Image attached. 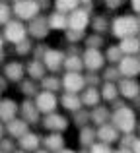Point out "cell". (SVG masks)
<instances>
[{"label": "cell", "mask_w": 140, "mask_h": 153, "mask_svg": "<svg viewBox=\"0 0 140 153\" xmlns=\"http://www.w3.org/2000/svg\"><path fill=\"white\" fill-rule=\"evenodd\" d=\"M27 33H29V29H27V27L23 25V22H19V19H12V22H8L6 25H4V31H2L6 43H10L12 47L18 45V43H22V41H25Z\"/></svg>", "instance_id": "6da1fadb"}, {"label": "cell", "mask_w": 140, "mask_h": 153, "mask_svg": "<svg viewBox=\"0 0 140 153\" xmlns=\"http://www.w3.org/2000/svg\"><path fill=\"white\" fill-rule=\"evenodd\" d=\"M2 76L8 79L10 83H22L27 76V70H25V64L19 62V60H8L2 68Z\"/></svg>", "instance_id": "7a4b0ae2"}, {"label": "cell", "mask_w": 140, "mask_h": 153, "mask_svg": "<svg viewBox=\"0 0 140 153\" xmlns=\"http://www.w3.org/2000/svg\"><path fill=\"white\" fill-rule=\"evenodd\" d=\"M58 103H61V99H58L57 93H53V91H39V95L35 97V105H37L39 112H41L43 116L51 114V112H57Z\"/></svg>", "instance_id": "3957f363"}, {"label": "cell", "mask_w": 140, "mask_h": 153, "mask_svg": "<svg viewBox=\"0 0 140 153\" xmlns=\"http://www.w3.org/2000/svg\"><path fill=\"white\" fill-rule=\"evenodd\" d=\"M16 14V18L19 19V22H25V19H35L39 14V8L35 2H31V0H18V2L14 4V10H12Z\"/></svg>", "instance_id": "277c9868"}, {"label": "cell", "mask_w": 140, "mask_h": 153, "mask_svg": "<svg viewBox=\"0 0 140 153\" xmlns=\"http://www.w3.org/2000/svg\"><path fill=\"white\" fill-rule=\"evenodd\" d=\"M19 118H23L29 126L41 122V112L35 105V99H23L19 103Z\"/></svg>", "instance_id": "5b68a950"}, {"label": "cell", "mask_w": 140, "mask_h": 153, "mask_svg": "<svg viewBox=\"0 0 140 153\" xmlns=\"http://www.w3.org/2000/svg\"><path fill=\"white\" fill-rule=\"evenodd\" d=\"M19 114V103L12 97H2L0 99V120L8 124L10 120L18 118Z\"/></svg>", "instance_id": "8992f818"}, {"label": "cell", "mask_w": 140, "mask_h": 153, "mask_svg": "<svg viewBox=\"0 0 140 153\" xmlns=\"http://www.w3.org/2000/svg\"><path fill=\"white\" fill-rule=\"evenodd\" d=\"M41 124L45 130L49 132H57V134H61L62 130H66L68 128V120H66V116L58 114V112H51V114H45L41 118Z\"/></svg>", "instance_id": "52a82bcc"}, {"label": "cell", "mask_w": 140, "mask_h": 153, "mask_svg": "<svg viewBox=\"0 0 140 153\" xmlns=\"http://www.w3.org/2000/svg\"><path fill=\"white\" fill-rule=\"evenodd\" d=\"M84 85H86V79H84V76L78 74V72H66V74L62 76V89H64L66 93L78 95V91H82Z\"/></svg>", "instance_id": "ba28073f"}, {"label": "cell", "mask_w": 140, "mask_h": 153, "mask_svg": "<svg viewBox=\"0 0 140 153\" xmlns=\"http://www.w3.org/2000/svg\"><path fill=\"white\" fill-rule=\"evenodd\" d=\"M43 64L47 66V70H51V72H57V70H61L62 66H64V60H66V56H64V52L62 51H57V49H47V52L43 54Z\"/></svg>", "instance_id": "9c48e42d"}, {"label": "cell", "mask_w": 140, "mask_h": 153, "mask_svg": "<svg viewBox=\"0 0 140 153\" xmlns=\"http://www.w3.org/2000/svg\"><path fill=\"white\" fill-rule=\"evenodd\" d=\"M41 143H43V138L39 134H35V132H31V130L18 140V147L23 149V151H27V153H35L41 147Z\"/></svg>", "instance_id": "30bf717a"}, {"label": "cell", "mask_w": 140, "mask_h": 153, "mask_svg": "<svg viewBox=\"0 0 140 153\" xmlns=\"http://www.w3.org/2000/svg\"><path fill=\"white\" fill-rule=\"evenodd\" d=\"M29 130H31V126L23 118H19V116L14 118V120H10V122L6 124V136H10V138H14V140H19L22 136H25Z\"/></svg>", "instance_id": "8fae6325"}, {"label": "cell", "mask_w": 140, "mask_h": 153, "mask_svg": "<svg viewBox=\"0 0 140 153\" xmlns=\"http://www.w3.org/2000/svg\"><path fill=\"white\" fill-rule=\"evenodd\" d=\"M113 120H115V124H117V128H121V130H125V132H130L134 128V112L130 111V108H119V111L115 112Z\"/></svg>", "instance_id": "7c38bea8"}, {"label": "cell", "mask_w": 140, "mask_h": 153, "mask_svg": "<svg viewBox=\"0 0 140 153\" xmlns=\"http://www.w3.org/2000/svg\"><path fill=\"white\" fill-rule=\"evenodd\" d=\"M25 70H27V78H31L33 82H41L47 76V66L39 58H31L29 62H25Z\"/></svg>", "instance_id": "4fadbf2b"}, {"label": "cell", "mask_w": 140, "mask_h": 153, "mask_svg": "<svg viewBox=\"0 0 140 153\" xmlns=\"http://www.w3.org/2000/svg\"><path fill=\"white\" fill-rule=\"evenodd\" d=\"M136 31V22L133 18H127V19H117L113 23V33L117 37H130V35Z\"/></svg>", "instance_id": "5bb4252c"}, {"label": "cell", "mask_w": 140, "mask_h": 153, "mask_svg": "<svg viewBox=\"0 0 140 153\" xmlns=\"http://www.w3.org/2000/svg\"><path fill=\"white\" fill-rule=\"evenodd\" d=\"M47 27H49V22H47V19L35 18V19H31V23H29V35L35 37V39H43L47 33H49Z\"/></svg>", "instance_id": "9a60e30c"}, {"label": "cell", "mask_w": 140, "mask_h": 153, "mask_svg": "<svg viewBox=\"0 0 140 153\" xmlns=\"http://www.w3.org/2000/svg\"><path fill=\"white\" fill-rule=\"evenodd\" d=\"M43 146H45L47 151L57 153V151L62 149V146H64V140H62L61 134H57V132H51L47 138H43Z\"/></svg>", "instance_id": "2e32d148"}, {"label": "cell", "mask_w": 140, "mask_h": 153, "mask_svg": "<svg viewBox=\"0 0 140 153\" xmlns=\"http://www.w3.org/2000/svg\"><path fill=\"white\" fill-rule=\"evenodd\" d=\"M19 89H22V95L25 99H33V97H37L39 95V85H37V82H33L31 78H25L22 83H19Z\"/></svg>", "instance_id": "e0dca14e"}, {"label": "cell", "mask_w": 140, "mask_h": 153, "mask_svg": "<svg viewBox=\"0 0 140 153\" xmlns=\"http://www.w3.org/2000/svg\"><path fill=\"white\" fill-rule=\"evenodd\" d=\"M62 87V78L58 76H45L41 79V91H58Z\"/></svg>", "instance_id": "ac0fdd59"}, {"label": "cell", "mask_w": 140, "mask_h": 153, "mask_svg": "<svg viewBox=\"0 0 140 153\" xmlns=\"http://www.w3.org/2000/svg\"><path fill=\"white\" fill-rule=\"evenodd\" d=\"M86 23H88V16L84 14V12H74V16L70 18L68 25H70L72 31H84Z\"/></svg>", "instance_id": "d6986e66"}, {"label": "cell", "mask_w": 140, "mask_h": 153, "mask_svg": "<svg viewBox=\"0 0 140 153\" xmlns=\"http://www.w3.org/2000/svg\"><path fill=\"white\" fill-rule=\"evenodd\" d=\"M80 103H82V99L76 93H64L61 97V105L66 111H76V108H80Z\"/></svg>", "instance_id": "ffe728a7"}, {"label": "cell", "mask_w": 140, "mask_h": 153, "mask_svg": "<svg viewBox=\"0 0 140 153\" xmlns=\"http://www.w3.org/2000/svg\"><path fill=\"white\" fill-rule=\"evenodd\" d=\"M84 64H86L90 70H97V68L103 64V58H101V54H99L97 51H88V52H86V60H84Z\"/></svg>", "instance_id": "44dd1931"}, {"label": "cell", "mask_w": 140, "mask_h": 153, "mask_svg": "<svg viewBox=\"0 0 140 153\" xmlns=\"http://www.w3.org/2000/svg\"><path fill=\"white\" fill-rule=\"evenodd\" d=\"M33 52V43L29 41V39H25V41H22V43H18V45H14V54L16 56H27V54H31Z\"/></svg>", "instance_id": "7402d4cb"}, {"label": "cell", "mask_w": 140, "mask_h": 153, "mask_svg": "<svg viewBox=\"0 0 140 153\" xmlns=\"http://www.w3.org/2000/svg\"><path fill=\"white\" fill-rule=\"evenodd\" d=\"M140 70V62H136L134 58H125L123 60V74L125 76H134Z\"/></svg>", "instance_id": "603a6c76"}, {"label": "cell", "mask_w": 140, "mask_h": 153, "mask_svg": "<svg viewBox=\"0 0 140 153\" xmlns=\"http://www.w3.org/2000/svg\"><path fill=\"white\" fill-rule=\"evenodd\" d=\"M16 149H18V140L10 138V136L0 140V151L2 153H14Z\"/></svg>", "instance_id": "cb8c5ba5"}, {"label": "cell", "mask_w": 140, "mask_h": 153, "mask_svg": "<svg viewBox=\"0 0 140 153\" xmlns=\"http://www.w3.org/2000/svg\"><path fill=\"white\" fill-rule=\"evenodd\" d=\"M49 29H64L66 27V19H64V16H61V14H55V16H51L49 19Z\"/></svg>", "instance_id": "d4e9b609"}, {"label": "cell", "mask_w": 140, "mask_h": 153, "mask_svg": "<svg viewBox=\"0 0 140 153\" xmlns=\"http://www.w3.org/2000/svg\"><path fill=\"white\" fill-rule=\"evenodd\" d=\"M99 136H103V143H111L117 140V130L115 128H109V126H103L99 130Z\"/></svg>", "instance_id": "484cf974"}, {"label": "cell", "mask_w": 140, "mask_h": 153, "mask_svg": "<svg viewBox=\"0 0 140 153\" xmlns=\"http://www.w3.org/2000/svg\"><path fill=\"white\" fill-rule=\"evenodd\" d=\"M121 93L125 95V97H134V95H136V91H138V85L134 82H129V79H127V82H123L121 83Z\"/></svg>", "instance_id": "4316f807"}, {"label": "cell", "mask_w": 140, "mask_h": 153, "mask_svg": "<svg viewBox=\"0 0 140 153\" xmlns=\"http://www.w3.org/2000/svg\"><path fill=\"white\" fill-rule=\"evenodd\" d=\"M64 68H66L68 72H78L80 68H82V62H80V58L72 56V58H66V60H64Z\"/></svg>", "instance_id": "83f0119b"}, {"label": "cell", "mask_w": 140, "mask_h": 153, "mask_svg": "<svg viewBox=\"0 0 140 153\" xmlns=\"http://www.w3.org/2000/svg\"><path fill=\"white\" fill-rule=\"evenodd\" d=\"M10 14H12V10L6 6V4H0V25H6L8 22H12L10 19Z\"/></svg>", "instance_id": "f1b7e54d"}, {"label": "cell", "mask_w": 140, "mask_h": 153, "mask_svg": "<svg viewBox=\"0 0 140 153\" xmlns=\"http://www.w3.org/2000/svg\"><path fill=\"white\" fill-rule=\"evenodd\" d=\"M97 89H86V93L82 95V101L86 103V105H94V103H97V93H95Z\"/></svg>", "instance_id": "f546056e"}, {"label": "cell", "mask_w": 140, "mask_h": 153, "mask_svg": "<svg viewBox=\"0 0 140 153\" xmlns=\"http://www.w3.org/2000/svg\"><path fill=\"white\" fill-rule=\"evenodd\" d=\"M105 116H107L105 108H95V111L91 112V118H94L95 124H103V122H105Z\"/></svg>", "instance_id": "4dcf8cb0"}, {"label": "cell", "mask_w": 140, "mask_h": 153, "mask_svg": "<svg viewBox=\"0 0 140 153\" xmlns=\"http://www.w3.org/2000/svg\"><path fill=\"white\" fill-rule=\"evenodd\" d=\"M91 153H111L109 143H95L91 146Z\"/></svg>", "instance_id": "1f68e13d"}, {"label": "cell", "mask_w": 140, "mask_h": 153, "mask_svg": "<svg viewBox=\"0 0 140 153\" xmlns=\"http://www.w3.org/2000/svg\"><path fill=\"white\" fill-rule=\"evenodd\" d=\"M115 91H117V89H115L113 85H109V83H105V85H103V97H105V99H113L115 95H117Z\"/></svg>", "instance_id": "d6a6232c"}, {"label": "cell", "mask_w": 140, "mask_h": 153, "mask_svg": "<svg viewBox=\"0 0 140 153\" xmlns=\"http://www.w3.org/2000/svg\"><path fill=\"white\" fill-rule=\"evenodd\" d=\"M2 138H6V124L0 120V140H2Z\"/></svg>", "instance_id": "836d02e7"}, {"label": "cell", "mask_w": 140, "mask_h": 153, "mask_svg": "<svg viewBox=\"0 0 140 153\" xmlns=\"http://www.w3.org/2000/svg\"><path fill=\"white\" fill-rule=\"evenodd\" d=\"M4 45H6V39L4 35H0V52H4Z\"/></svg>", "instance_id": "e575fe53"}, {"label": "cell", "mask_w": 140, "mask_h": 153, "mask_svg": "<svg viewBox=\"0 0 140 153\" xmlns=\"http://www.w3.org/2000/svg\"><path fill=\"white\" fill-rule=\"evenodd\" d=\"M134 153H140V142H134Z\"/></svg>", "instance_id": "d590c367"}, {"label": "cell", "mask_w": 140, "mask_h": 153, "mask_svg": "<svg viewBox=\"0 0 140 153\" xmlns=\"http://www.w3.org/2000/svg\"><path fill=\"white\" fill-rule=\"evenodd\" d=\"M57 153H76V151H72V149H64V147H62L61 151H57Z\"/></svg>", "instance_id": "8d00e7d4"}, {"label": "cell", "mask_w": 140, "mask_h": 153, "mask_svg": "<svg viewBox=\"0 0 140 153\" xmlns=\"http://www.w3.org/2000/svg\"><path fill=\"white\" fill-rule=\"evenodd\" d=\"M35 153H51V151H47V149H37Z\"/></svg>", "instance_id": "74e56055"}, {"label": "cell", "mask_w": 140, "mask_h": 153, "mask_svg": "<svg viewBox=\"0 0 140 153\" xmlns=\"http://www.w3.org/2000/svg\"><path fill=\"white\" fill-rule=\"evenodd\" d=\"M14 153H27V151H23V149H19V147H18V149H16Z\"/></svg>", "instance_id": "f35d334b"}, {"label": "cell", "mask_w": 140, "mask_h": 153, "mask_svg": "<svg viewBox=\"0 0 140 153\" xmlns=\"http://www.w3.org/2000/svg\"><path fill=\"white\" fill-rule=\"evenodd\" d=\"M117 153H130V151H117Z\"/></svg>", "instance_id": "ab89813d"}, {"label": "cell", "mask_w": 140, "mask_h": 153, "mask_svg": "<svg viewBox=\"0 0 140 153\" xmlns=\"http://www.w3.org/2000/svg\"><path fill=\"white\" fill-rule=\"evenodd\" d=\"M0 99H2V91H0Z\"/></svg>", "instance_id": "60d3db41"}, {"label": "cell", "mask_w": 140, "mask_h": 153, "mask_svg": "<svg viewBox=\"0 0 140 153\" xmlns=\"http://www.w3.org/2000/svg\"><path fill=\"white\" fill-rule=\"evenodd\" d=\"M0 153H2V151H0Z\"/></svg>", "instance_id": "b9f144b4"}]
</instances>
